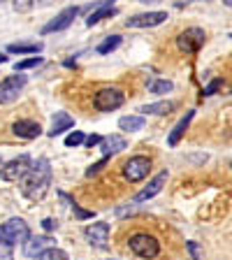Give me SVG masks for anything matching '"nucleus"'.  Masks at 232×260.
I'll list each match as a JSON object with an SVG mask.
<instances>
[{
  "instance_id": "obj_16",
  "label": "nucleus",
  "mask_w": 232,
  "mask_h": 260,
  "mask_svg": "<svg viewBox=\"0 0 232 260\" xmlns=\"http://www.w3.org/2000/svg\"><path fill=\"white\" fill-rule=\"evenodd\" d=\"M193 116H195V112H186L181 119H179V123L172 128V133L168 135V144L170 146H177L179 144V140L184 137V133L188 130V125H190V121H193Z\"/></svg>"
},
{
  "instance_id": "obj_30",
  "label": "nucleus",
  "mask_w": 232,
  "mask_h": 260,
  "mask_svg": "<svg viewBox=\"0 0 232 260\" xmlns=\"http://www.w3.org/2000/svg\"><path fill=\"white\" fill-rule=\"evenodd\" d=\"M70 205H72V209H75L77 218H81V221H84V218H93V211H86V209H81V207L77 205L75 200H70Z\"/></svg>"
},
{
  "instance_id": "obj_11",
  "label": "nucleus",
  "mask_w": 232,
  "mask_h": 260,
  "mask_svg": "<svg viewBox=\"0 0 232 260\" xmlns=\"http://www.w3.org/2000/svg\"><path fill=\"white\" fill-rule=\"evenodd\" d=\"M84 237L88 239L91 246L95 249H107V242H109V223H93L84 230Z\"/></svg>"
},
{
  "instance_id": "obj_5",
  "label": "nucleus",
  "mask_w": 232,
  "mask_h": 260,
  "mask_svg": "<svg viewBox=\"0 0 232 260\" xmlns=\"http://www.w3.org/2000/svg\"><path fill=\"white\" fill-rule=\"evenodd\" d=\"M125 103V95L121 88H100V91L93 95V107L97 112H114Z\"/></svg>"
},
{
  "instance_id": "obj_34",
  "label": "nucleus",
  "mask_w": 232,
  "mask_h": 260,
  "mask_svg": "<svg viewBox=\"0 0 232 260\" xmlns=\"http://www.w3.org/2000/svg\"><path fill=\"white\" fill-rule=\"evenodd\" d=\"M0 63H7V56H3V54H0Z\"/></svg>"
},
{
  "instance_id": "obj_3",
  "label": "nucleus",
  "mask_w": 232,
  "mask_h": 260,
  "mask_svg": "<svg viewBox=\"0 0 232 260\" xmlns=\"http://www.w3.org/2000/svg\"><path fill=\"white\" fill-rule=\"evenodd\" d=\"M32 168V158L28 153H21V156L12 158L10 162H5L3 168H0V179L3 181H23L28 172Z\"/></svg>"
},
{
  "instance_id": "obj_8",
  "label": "nucleus",
  "mask_w": 232,
  "mask_h": 260,
  "mask_svg": "<svg viewBox=\"0 0 232 260\" xmlns=\"http://www.w3.org/2000/svg\"><path fill=\"white\" fill-rule=\"evenodd\" d=\"M26 75H10L0 81V105L14 103L19 93L23 91V86H26Z\"/></svg>"
},
{
  "instance_id": "obj_12",
  "label": "nucleus",
  "mask_w": 232,
  "mask_h": 260,
  "mask_svg": "<svg viewBox=\"0 0 232 260\" xmlns=\"http://www.w3.org/2000/svg\"><path fill=\"white\" fill-rule=\"evenodd\" d=\"M165 19H168V12H146V14L130 16L128 21H125V26L128 28H153V26H160Z\"/></svg>"
},
{
  "instance_id": "obj_25",
  "label": "nucleus",
  "mask_w": 232,
  "mask_h": 260,
  "mask_svg": "<svg viewBox=\"0 0 232 260\" xmlns=\"http://www.w3.org/2000/svg\"><path fill=\"white\" fill-rule=\"evenodd\" d=\"M38 65H42V56H30V58H26V60H19V63L14 65V70L23 72V70H30V68H38Z\"/></svg>"
},
{
  "instance_id": "obj_39",
  "label": "nucleus",
  "mask_w": 232,
  "mask_h": 260,
  "mask_svg": "<svg viewBox=\"0 0 232 260\" xmlns=\"http://www.w3.org/2000/svg\"><path fill=\"white\" fill-rule=\"evenodd\" d=\"M230 168H232V160H230Z\"/></svg>"
},
{
  "instance_id": "obj_33",
  "label": "nucleus",
  "mask_w": 232,
  "mask_h": 260,
  "mask_svg": "<svg viewBox=\"0 0 232 260\" xmlns=\"http://www.w3.org/2000/svg\"><path fill=\"white\" fill-rule=\"evenodd\" d=\"M42 228L47 230V233H51V230L56 228V221H54V218H44V221H42Z\"/></svg>"
},
{
  "instance_id": "obj_31",
  "label": "nucleus",
  "mask_w": 232,
  "mask_h": 260,
  "mask_svg": "<svg viewBox=\"0 0 232 260\" xmlns=\"http://www.w3.org/2000/svg\"><path fill=\"white\" fill-rule=\"evenodd\" d=\"M218 86H223V79H221V77H216V79H211L209 84H207V88H205V95H214Z\"/></svg>"
},
{
  "instance_id": "obj_23",
  "label": "nucleus",
  "mask_w": 232,
  "mask_h": 260,
  "mask_svg": "<svg viewBox=\"0 0 232 260\" xmlns=\"http://www.w3.org/2000/svg\"><path fill=\"white\" fill-rule=\"evenodd\" d=\"M119 47H121V35H109V38H105L103 42L97 44L95 51L105 56V54H112L114 49H119Z\"/></svg>"
},
{
  "instance_id": "obj_37",
  "label": "nucleus",
  "mask_w": 232,
  "mask_h": 260,
  "mask_svg": "<svg viewBox=\"0 0 232 260\" xmlns=\"http://www.w3.org/2000/svg\"><path fill=\"white\" fill-rule=\"evenodd\" d=\"M0 165H3V158H0Z\"/></svg>"
},
{
  "instance_id": "obj_38",
  "label": "nucleus",
  "mask_w": 232,
  "mask_h": 260,
  "mask_svg": "<svg viewBox=\"0 0 232 260\" xmlns=\"http://www.w3.org/2000/svg\"><path fill=\"white\" fill-rule=\"evenodd\" d=\"M188 3H195V0H188Z\"/></svg>"
},
{
  "instance_id": "obj_10",
  "label": "nucleus",
  "mask_w": 232,
  "mask_h": 260,
  "mask_svg": "<svg viewBox=\"0 0 232 260\" xmlns=\"http://www.w3.org/2000/svg\"><path fill=\"white\" fill-rule=\"evenodd\" d=\"M165 184H168V170L158 172L156 177H153L151 181H149V184H146L144 188L135 195V198H132V202H137V205H140V202H146V200H151V198H156V195L162 190V186H165Z\"/></svg>"
},
{
  "instance_id": "obj_4",
  "label": "nucleus",
  "mask_w": 232,
  "mask_h": 260,
  "mask_svg": "<svg viewBox=\"0 0 232 260\" xmlns=\"http://www.w3.org/2000/svg\"><path fill=\"white\" fill-rule=\"evenodd\" d=\"M30 237V230H28V223L23 218H10L7 223L0 225V239L3 242H10L12 246L14 244H21V242H28Z\"/></svg>"
},
{
  "instance_id": "obj_26",
  "label": "nucleus",
  "mask_w": 232,
  "mask_h": 260,
  "mask_svg": "<svg viewBox=\"0 0 232 260\" xmlns=\"http://www.w3.org/2000/svg\"><path fill=\"white\" fill-rule=\"evenodd\" d=\"M84 142H86V135H84L81 130H75V133H70V135L65 137V146H68V149L79 146V144H84Z\"/></svg>"
},
{
  "instance_id": "obj_22",
  "label": "nucleus",
  "mask_w": 232,
  "mask_h": 260,
  "mask_svg": "<svg viewBox=\"0 0 232 260\" xmlns=\"http://www.w3.org/2000/svg\"><path fill=\"white\" fill-rule=\"evenodd\" d=\"M54 0H14V10L16 12H30L38 10V7H47L51 5Z\"/></svg>"
},
{
  "instance_id": "obj_21",
  "label": "nucleus",
  "mask_w": 232,
  "mask_h": 260,
  "mask_svg": "<svg viewBox=\"0 0 232 260\" xmlns=\"http://www.w3.org/2000/svg\"><path fill=\"white\" fill-rule=\"evenodd\" d=\"M172 109H174V103H170V100H160V103L144 105L140 112L142 114H156V116H165V114H170Z\"/></svg>"
},
{
  "instance_id": "obj_2",
  "label": "nucleus",
  "mask_w": 232,
  "mask_h": 260,
  "mask_svg": "<svg viewBox=\"0 0 232 260\" xmlns=\"http://www.w3.org/2000/svg\"><path fill=\"white\" fill-rule=\"evenodd\" d=\"M128 246H130L132 253L140 255V258H144V260H151L160 253V244H158V239L151 237V235H146V233H135L128 239Z\"/></svg>"
},
{
  "instance_id": "obj_19",
  "label": "nucleus",
  "mask_w": 232,
  "mask_h": 260,
  "mask_svg": "<svg viewBox=\"0 0 232 260\" xmlns=\"http://www.w3.org/2000/svg\"><path fill=\"white\" fill-rule=\"evenodd\" d=\"M44 49L42 42H16V44H10L7 51L10 54H40Z\"/></svg>"
},
{
  "instance_id": "obj_9",
  "label": "nucleus",
  "mask_w": 232,
  "mask_h": 260,
  "mask_svg": "<svg viewBox=\"0 0 232 260\" xmlns=\"http://www.w3.org/2000/svg\"><path fill=\"white\" fill-rule=\"evenodd\" d=\"M77 14H79V7H65V10H60L58 14H56V19H51V21L42 28V35H49V32H58V30L70 28L72 21L77 19Z\"/></svg>"
},
{
  "instance_id": "obj_1",
  "label": "nucleus",
  "mask_w": 232,
  "mask_h": 260,
  "mask_svg": "<svg viewBox=\"0 0 232 260\" xmlns=\"http://www.w3.org/2000/svg\"><path fill=\"white\" fill-rule=\"evenodd\" d=\"M49 186H51V165H49L47 158H40L38 162H32L30 172L23 177L21 190H23V195H26L28 200L38 202L47 195Z\"/></svg>"
},
{
  "instance_id": "obj_13",
  "label": "nucleus",
  "mask_w": 232,
  "mask_h": 260,
  "mask_svg": "<svg viewBox=\"0 0 232 260\" xmlns=\"http://www.w3.org/2000/svg\"><path fill=\"white\" fill-rule=\"evenodd\" d=\"M12 133H14L16 137H21V140H35V137L42 135V125H40L38 121L21 119L12 125Z\"/></svg>"
},
{
  "instance_id": "obj_35",
  "label": "nucleus",
  "mask_w": 232,
  "mask_h": 260,
  "mask_svg": "<svg viewBox=\"0 0 232 260\" xmlns=\"http://www.w3.org/2000/svg\"><path fill=\"white\" fill-rule=\"evenodd\" d=\"M223 5H227V7H232V0H223Z\"/></svg>"
},
{
  "instance_id": "obj_32",
  "label": "nucleus",
  "mask_w": 232,
  "mask_h": 260,
  "mask_svg": "<svg viewBox=\"0 0 232 260\" xmlns=\"http://www.w3.org/2000/svg\"><path fill=\"white\" fill-rule=\"evenodd\" d=\"M103 140H105V137H100V135H88V137H86V146H91V149H93V146L100 144Z\"/></svg>"
},
{
  "instance_id": "obj_27",
  "label": "nucleus",
  "mask_w": 232,
  "mask_h": 260,
  "mask_svg": "<svg viewBox=\"0 0 232 260\" xmlns=\"http://www.w3.org/2000/svg\"><path fill=\"white\" fill-rule=\"evenodd\" d=\"M174 88V84L170 79H158L151 84V93H170Z\"/></svg>"
},
{
  "instance_id": "obj_24",
  "label": "nucleus",
  "mask_w": 232,
  "mask_h": 260,
  "mask_svg": "<svg viewBox=\"0 0 232 260\" xmlns=\"http://www.w3.org/2000/svg\"><path fill=\"white\" fill-rule=\"evenodd\" d=\"M35 260H68V253L63 249H56V246H49L42 253L35 255Z\"/></svg>"
},
{
  "instance_id": "obj_7",
  "label": "nucleus",
  "mask_w": 232,
  "mask_h": 260,
  "mask_svg": "<svg viewBox=\"0 0 232 260\" xmlns=\"http://www.w3.org/2000/svg\"><path fill=\"white\" fill-rule=\"evenodd\" d=\"M205 42H207V32L202 30V28H186L177 38V47H179V51H184V54L200 51Z\"/></svg>"
},
{
  "instance_id": "obj_36",
  "label": "nucleus",
  "mask_w": 232,
  "mask_h": 260,
  "mask_svg": "<svg viewBox=\"0 0 232 260\" xmlns=\"http://www.w3.org/2000/svg\"><path fill=\"white\" fill-rule=\"evenodd\" d=\"M140 3H146V5H149V3H158V0H140Z\"/></svg>"
},
{
  "instance_id": "obj_6",
  "label": "nucleus",
  "mask_w": 232,
  "mask_h": 260,
  "mask_svg": "<svg viewBox=\"0 0 232 260\" xmlns=\"http://www.w3.org/2000/svg\"><path fill=\"white\" fill-rule=\"evenodd\" d=\"M149 172H151V158L146 156H132L123 165V177L128 179L130 184H137V181L146 179Z\"/></svg>"
},
{
  "instance_id": "obj_14",
  "label": "nucleus",
  "mask_w": 232,
  "mask_h": 260,
  "mask_svg": "<svg viewBox=\"0 0 232 260\" xmlns=\"http://www.w3.org/2000/svg\"><path fill=\"white\" fill-rule=\"evenodd\" d=\"M51 242L54 239L47 237V235H40V237H28V242H23L26 246H23V253L28 255V258H35L38 253H42L44 249H49L51 246Z\"/></svg>"
},
{
  "instance_id": "obj_17",
  "label": "nucleus",
  "mask_w": 232,
  "mask_h": 260,
  "mask_svg": "<svg viewBox=\"0 0 232 260\" xmlns=\"http://www.w3.org/2000/svg\"><path fill=\"white\" fill-rule=\"evenodd\" d=\"M125 146H128L125 137H121V135H109V137H105V140L100 142V151H103V156H114V153L123 151Z\"/></svg>"
},
{
  "instance_id": "obj_28",
  "label": "nucleus",
  "mask_w": 232,
  "mask_h": 260,
  "mask_svg": "<svg viewBox=\"0 0 232 260\" xmlns=\"http://www.w3.org/2000/svg\"><path fill=\"white\" fill-rule=\"evenodd\" d=\"M186 249H188L193 260H205V251H202V246L197 242H186Z\"/></svg>"
},
{
  "instance_id": "obj_20",
  "label": "nucleus",
  "mask_w": 232,
  "mask_h": 260,
  "mask_svg": "<svg viewBox=\"0 0 232 260\" xmlns=\"http://www.w3.org/2000/svg\"><path fill=\"white\" fill-rule=\"evenodd\" d=\"M119 128L125 130V133H137V130L144 128V116H137V114H132V116H121Z\"/></svg>"
},
{
  "instance_id": "obj_18",
  "label": "nucleus",
  "mask_w": 232,
  "mask_h": 260,
  "mask_svg": "<svg viewBox=\"0 0 232 260\" xmlns=\"http://www.w3.org/2000/svg\"><path fill=\"white\" fill-rule=\"evenodd\" d=\"M116 14H119V10H116V7L105 5V3H103V5H97V10L86 19V26H88V28H93L95 23L103 21V19H112V16H116Z\"/></svg>"
},
{
  "instance_id": "obj_15",
  "label": "nucleus",
  "mask_w": 232,
  "mask_h": 260,
  "mask_svg": "<svg viewBox=\"0 0 232 260\" xmlns=\"http://www.w3.org/2000/svg\"><path fill=\"white\" fill-rule=\"evenodd\" d=\"M75 125V119H72L68 112H56L54 114V121H51V130H49V137H56V135H63L65 130H70Z\"/></svg>"
},
{
  "instance_id": "obj_29",
  "label": "nucleus",
  "mask_w": 232,
  "mask_h": 260,
  "mask_svg": "<svg viewBox=\"0 0 232 260\" xmlns=\"http://www.w3.org/2000/svg\"><path fill=\"white\" fill-rule=\"evenodd\" d=\"M107 162H109V156H103V158H100V160H97V162H93L91 168L86 170V177H93V174H97V172H100V170L105 168V165H107Z\"/></svg>"
}]
</instances>
